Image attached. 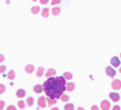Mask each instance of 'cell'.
<instances>
[{"mask_svg": "<svg viewBox=\"0 0 121 110\" xmlns=\"http://www.w3.org/2000/svg\"><path fill=\"white\" fill-rule=\"evenodd\" d=\"M66 78L64 76H50L43 84L45 94L51 98L58 99L67 89Z\"/></svg>", "mask_w": 121, "mask_h": 110, "instance_id": "obj_1", "label": "cell"}, {"mask_svg": "<svg viewBox=\"0 0 121 110\" xmlns=\"http://www.w3.org/2000/svg\"><path fill=\"white\" fill-rule=\"evenodd\" d=\"M106 74H107L108 76L113 78V77H115L117 72H116V70L112 67H106Z\"/></svg>", "mask_w": 121, "mask_h": 110, "instance_id": "obj_2", "label": "cell"}, {"mask_svg": "<svg viewBox=\"0 0 121 110\" xmlns=\"http://www.w3.org/2000/svg\"><path fill=\"white\" fill-rule=\"evenodd\" d=\"M111 87L114 90H119L121 89V81L119 79H114L111 83Z\"/></svg>", "mask_w": 121, "mask_h": 110, "instance_id": "obj_3", "label": "cell"}, {"mask_svg": "<svg viewBox=\"0 0 121 110\" xmlns=\"http://www.w3.org/2000/svg\"><path fill=\"white\" fill-rule=\"evenodd\" d=\"M47 99L44 97H39L37 98V105H38V106L39 107H41V108H45L46 106H47Z\"/></svg>", "mask_w": 121, "mask_h": 110, "instance_id": "obj_4", "label": "cell"}, {"mask_svg": "<svg viewBox=\"0 0 121 110\" xmlns=\"http://www.w3.org/2000/svg\"><path fill=\"white\" fill-rule=\"evenodd\" d=\"M109 98H110L113 102H117V101H119V99H120V96H119V94H117V92H111V93H109Z\"/></svg>", "mask_w": 121, "mask_h": 110, "instance_id": "obj_5", "label": "cell"}, {"mask_svg": "<svg viewBox=\"0 0 121 110\" xmlns=\"http://www.w3.org/2000/svg\"><path fill=\"white\" fill-rule=\"evenodd\" d=\"M110 64L115 67H117L120 66V59L117 57V56H113L111 59H110Z\"/></svg>", "mask_w": 121, "mask_h": 110, "instance_id": "obj_6", "label": "cell"}, {"mask_svg": "<svg viewBox=\"0 0 121 110\" xmlns=\"http://www.w3.org/2000/svg\"><path fill=\"white\" fill-rule=\"evenodd\" d=\"M110 103H109V101L108 100H103L102 102H101V104H100V108L102 110H108L110 108Z\"/></svg>", "mask_w": 121, "mask_h": 110, "instance_id": "obj_7", "label": "cell"}, {"mask_svg": "<svg viewBox=\"0 0 121 110\" xmlns=\"http://www.w3.org/2000/svg\"><path fill=\"white\" fill-rule=\"evenodd\" d=\"M33 90H34V92L36 93V94H40V93H42L43 90H44V87H43L42 85L37 84V85H36V86H34Z\"/></svg>", "mask_w": 121, "mask_h": 110, "instance_id": "obj_8", "label": "cell"}, {"mask_svg": "<svg viewBox=\"0 0 121 110\" xmlns=\"http://www.w3.org/2000/svg\"><path fill=\"white\" fill-rule=\"evenodd\" d=\"M34 70H35V67H34L33 65H31V64H28V65H26V66L25 67V71L27 74L33 73Z\"/></svg>", "mask_w": 121, "mask_h": 110, "instance_id": "obj_9", "label": "cell"}, {"mask_svg": "<svg viewBox=\"0 0 121 110\" xmlns=\"http://www.w3.org/2000/svg\"><path fill=\"white\" fill-rule=\"evenodd\" d=\"M16 96L19 98H23L26 97V91H25L24 89H22V88H20V89H18L17 90L16 92Z\"/></svg>", "mask_w": 121, "mask_h": 110, "instance_id": "obj_10", "label": "cell"}, {"mask_svg": "<svg viewBox=\"0 0 121 110\" xmlns=\"http://www.w3.org/2000/svg\"><path fill=\"white\" fill-rule=\"evenodd\" d=\"M66 87H67V90L68 92H72L74 89H75V87H76V85L73 83V82H68L66 84Z\"/></svg>", "mask_w": 121, "mask_h": 110, "instance_id": "obj_11", "label": "cell"}, {"mask_svg": "<svg viewBox=\"0 0 121 110\" xmlns=\"http://www.w3.org/2000/svg\"><path fill=\"white\" fill-rule=\"evenodd\" d=\"M56 70H55L54 68H49L48 70L47 71V73L45 74V76H47V77H50V76H54L55 75H56Z\"/></svg>", "mask_w": 121, "mask_h": 110, "instance_id": "obj_12", "label": "cell"}, {"mask_svg": "<svg viewBox=\"0 0 121 110\" xmlns=\"http://www.w3.org/2000/svg\"><path fill=\"white\" fill-rule=\"evenodd\" d=\"M44 72H45V68H44L43 67H39L37 69H36V76L41 77L43 75H44Z\"/></svg>", "mask_w": 121, "mask_h": 110, "instance_id": "obj_13", "label": "cell"}, {"mask_svg": "<svg viewBox=\"0 0 121 110\" xmlns=\"http://www.w3.org/2000/svg\"><path fill=\"white\" fill-rule=\"evenodd\" d=\"M61 11V8L59 6H54L52 9H51V13L53 16H57Z\"/></svg>", "mask_w": 121, "mask_h": 110, "instance_id": "obj_14", "label": "cell"}, {"mask_svg": "<svg viewBox=\"0 0 121 110\" xmlns=\"http://www.w3.org/2000/svg\"><path fill=\"white\" fill-rule=\"evenodd\" d=\"M47 102H48V106H53V105L56 104V98H51L48 97L47 98Z\"/></svg>", "mask_w": 121, "mask_h": 110, "instance_id": "obj_15", "label": "cell"}, {"mask_svg": "<svg viewBox=\"0 0 121 110\" xmlns=\"http://www.w3.org/2000/svg\"><path fill=\"white\" fill-rule=\"evenodd\" d=\"M41 16L43 17H49V8L48 7H45L43 8L42 12H41Z\"/></svg>", "mask_w": 121, "mask_h": 110, "instance_id": "obj_16", "label": "cell"}, {"mask_svg": "<svg viewBox=\"0 0 121 110\" xmlns=\"http://www.w3.org/2000/svg\"><path fill=\"white\" fill-rule=\"evenodd\" d=\"M7 78L9 80H14L16 78V73L14 70H10L8 73H7Z\"/></svg>", "mask_w": 121, "mask_h": 110, "instance_id": "obj_17", "label": "cell"}, {"mask_svg": "<svg viewBox=\"0 0 121 110\" xmlns=\"http://www.w3.org/2000/svg\"><path fill=\"white\" fill-rule=\"evenodd\" d=\"M39 11H40V7L38 6H32V8H31V13H32L33 15L38 14Z\"/></svg>", "mask_w": 121, "mask_h": 110, "instance_id": "obj_18", "label": "cell"}, {"mask_svg": "<svg viewBox=\"0 0 121 110\" xmlns=\"http://www.w3.org/2000/svg\"><path fill=\"white\" fill-rule=\"evenodd\" d=\"M34 103H35V99L33 97H29L26 98V105L28 106H32L34 105Z\"/></svg>", "mask_w": 121, "mask_h": 110, "instance_id": "obj_19", "label": "cell"}, {"mask_svg": "<svg viewBox=\"0 0 121 110\" xmlns=\"http://www.w3.org/2000/svg\"><path fill=\"white\" fill-rule=\"evenodd\" d=\"M63 76L67 80H71L73 78V75L70 72H65V73L63 74Z\"/></svg>", "mask_w": 121, "mask_h": 110, "instance_id": "obj_20", "label": "cell"}, {"mask_svg": "<svg viewBox=\"0 0 121 110\" xmlns=\"http://www.w3.org/2000/svg\"><path fill=\"white\" fill-rule=\"evenodd\" d=\"M17 106L20 109H24L26 107V103H25L23 100H19L17 102Z\"/></svg>", "mask_w": 121, "mask_h": 110, "instance_id": "obj_21", "label": "cell"}, {"mask_svg": "<svg viewBox=\"0 0 121 110\" xmlns=\"http://www.w3.org/2000/svg\"><path fill=\"white\" fill-rule=\"evenodd\" d=\"M75 108V106H74V105L73 104H67L65 105V106H64V109L65 110H73Z\"/></svg>", "mask_w": 121, "mask_h": 110, "instance_id": "obj_22", "label": "cell"}, {"mask_svg": "<svg viewBox=\"0 0 121 110\" xmlns=\"http://www.w3.org/2000/svg\"><path fill=\"white\" fill-rule=\"evenodd\" d=\"M60 100L62 102H67L68 100H69V97L67 96V95H65V94H63L62 96L60 97Z\"/></svg>", "mask_w": 121, "mask_h": 110, "instance_id": "obj_23", "label": "cell"}, {"mask_svg": "<svg viewBox=\"0 0 121 110\" xmlns=\"http://www.w3.org/2000/svg\"><path fill=\"white\" fill-rule=\"evenodd\" d=\"M60 2H61V0H51V6L58 5Z\"/></svg>", "mask_w": 121, "mask_h": 110, "instance_id": "obj_24", "label": "cell"}, {"mask_svg": "<svg viewBox=\"0 0 121 110\" xmlns=\"http://www.w3.org/2000/svg\"><path fill=\"white\" fill-rule=\"evenodd\" d=\"M5 90H6V86H4L3 84H1L0 85V94H3L5 92Z\"/></svg>", "mask_w": 121, "mask_h": 110, "instance_id": "obj_25", "label": "cell"}, {"mask_svg": "<svg viewBox=\"0 0 121 110\" xmlns=\"http://www.w3.org/2000/svg\"><path fill=\"white\" fill-rule=\"evenodd\" d=\"M39 2L41 5H47L49 2V0H39Z\"/></svg>", "mask_w": 121, "mask_h": 110, "instance_id": "obj_26", "label": "cell"}, {"mask_svg": "<svg viewBox=\"0 0 121 110\" xmlns=\"http://www.w3.org/2000/svg\"><path fill=\"white\" fill-rule=\"evenodd\" d=\"M6 67H5V66H1V67H0V73L1 74L4 73V72H5V70H6Z\"/></svg>", "mask_w": 121, "mask_h": 110, "instance_id": "obj_27", "label": "cell"}, {"mask_svg": "<svg viewBox=\"0 0 121 110\" xmlns=\"http://www.w3.org/2000/svg\"><path fill=\"white\" fill-rule=\"evenodd\" d=\"M6 109L7 110H16L17 108H16L15 106H8L6 107Z\"/></svg>", "mask_w": 121, "mask_h": 110, "instance_id": "obj_28", "label": "cell"}, {"mask_svg": "<svg viewBox=\"0 0 121 110\" xmlns=\"http://www.w3.org/2000/svg\"><path fill=\"white\" fill-rule=\"evenodd\" d=\"M4 106H5V102L3 100H1L0 101V110H2L4 108Z\"/></svg>", "mask_w": 121, "mask_h": 110, "instance_id": "obj_29", "label": "cell"}, {"mask_svg": "<svg viewBox=\"0 0 121 110\" xmlns=\"http://www.w3.org/2000/svg\"><path fill=\"white\" fill-rule=\"evenodd\" d=\"M112 109L113 110H119L120 109V106H114Z\"/></svg>", "mask_w": 121, "mask_h": 110, "instance_id": "obj_30", "label": "cell"}, {"mask_svg": "<svg viewBox=\"0 0 121 110\" xmlns=\"http://www.w3.org/2000/svg\"><path fill=\"white\" fill-rule=\"evenodd\" d=\"M91 109L92 110H97L98 109V106H91Z\"/></svg>", "mask_w": 121, "mask_h": 110, "instance_id": "obj_31", "label": "cell"}, {"mask_svg": "<svg viewBox=\"0 0 121 110\" xmlns=\"http://www.w3.org/2000/svg\"><path fill=\"white\" fill-rule=\"evenodd\" d=\"M0 57H1V59H0V62L2 63V62L4 61V55H0Z\"/></svg>", "mask_w": 121, "mask_h": 110, "instance_id": "obj_32", "label": "cell"}, {"mask_svg": "<svg viewBox=\"0 0 121 110\" xmlns=\"http://www.w3.org/2000/svg\"><path fill=\"white\" fill-rule=\"evenodd\" d=\"M78 110H83L84 108H83V107H80V106H79V107L78 108Z\"/></svg>", "mask_w": 121, "mask_h": 110, "instance_id": "obj_33", "label": "cell"}, {"mask_svg": "<svg viewBox=\"0 0 121 110\" xmlns=\"http://www.w3.org/2000/svg\"><path fill=\"white\" fill-rule=\"evenodd\" d=\"M52 109H53V110H58V108H57V107H53Z\"/></svg>", "mask_w": 121, "mask_h": 110, "instance_id": "obj_34", "label": "cell"}, {"mask_svg": "<svg viewBox=\"0 0 121 110\" xmlns=\"http://www.w3.org/2000/svg\"><path fill=\"white\" fill-rule=\"evenodd\" d=\"M118 72H119V73L121 74V67H119V69H118Z\"/></svg>", "mask_w": 121, "mask_h": 110, "instance_id": "obj_35", "label": "cell"}, {"mask_svg": "<svg viewBox=\"0 0 121 110\" xmlns=\"http://www.w3.org/2000/svg\"><path fill=\"white\" fill-rule=\"evenodd\" d=\"M32 1H34V2H36V0H32Z\"/></svg>", "mask_w": 121, "mask_h": 110, "instance_id": "obj_36", "label": "cell"}, {"mask_svg": "<svg viewBox=\"0 0 121 110\" xmlns=\"http://www.w3.org/2000/svg\"><path fill=\"white\" fill-rule=\"evenodd\" d=\"M119 56H120V58H121V53H120V55H119Z\"/></svg>", "mask_w": 121, "mask_h": 110, "instance_id": "obj_37", "label": "cell"}]
</instances>
